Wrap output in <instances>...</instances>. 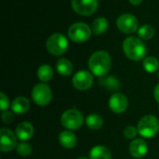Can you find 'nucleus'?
<instances>
[{
  "mask_svg": "<svg viewBox=\"0 0 159 159\" xmlns=\"http://www.w3.org/2000/svg\"><path fill=\"white\" fill-rule=\"evenodd\" d=\"M89 68L98 76L106 75L111 69V57L104 50L94 52L89 60Z\"/></svg>",
  "mask_w": 159,
  "mask_h": 159,
  "instance_id": "f257e3e1",
  "label": "nucleus"
},
{
  "mask_svg": "<svg viewBox=\"0 0 159 159\" xmlns=\"http://www.w3.org/2000/svg\"><path fill=\"white\" fill-rule=\"evenodd\" d=\"M123 50L125 55L132 61H141L146 55V46L138 37L129 36L123 42Z\"/></svg>",
  "mask_w": 159,
  "mask_h": 159,
  "instance_id": "f03ea898",
  "label": "nucleus"
},
{
  "mask_svg": "<svg viewBox=\"0 0 159 159\" xmlns=\"http://www.w3.org/2000/svg\"><path fill=\"white\" fill-rule=\"evenodd\" d=\"M137 129L142 137L147 139L153 138L159 131V121L156 116L147 115L139 121Z\"/></svg>",
  "mask_w": 159,
  "mask_h": 159,
  "instance_id": "7ed1b4c3",
  "label": "nucleus"
},
{
  "mask_svg": "<svg viewBox=\"0 0 159 159\" xmlns=\"http://www.w3.org/2000/svg\"><path fill=\"white\" fill-rule=\"evenodd\" d=\"M68 40L62 34H53L47 41L48 51L54 56H61L65 53L68 48Z\"/></svg>",
  "mask_w": 159,
  "mask_h": 159,
  "instance_id": "20e7f679",
  "label": "nucleus"
},
{
  "mask_svg": "<svg viewBox=\"0 0 159 159\" xmlns=\"http://www.w3.org/2000/svg\"><path fill=\"white\" fill-rule=\"evenodd\" d=\"M61 125L70 130L78 129L84 123V116L82 113L75 109H69L65 111L61 117Z\"/></svg>",
  "mask_w": 159,
  "mask_h": 159,
  "instance_id": "39448f33",
  "label": "nucleus"
},
{
  "mask_svg": "<svg viewBox=\"0 0 159 159\" xmlns=\"http://www.w3.org/2000/svg\"><path fill=\"white\" fill-rule=\"evenodd\" d=\"M91 30L88 24L83 22H76L70 26L68 30L69 38L76 43H82L90 38Z\"/></svg>",
  "mask_w": 159,
  "mask_h": 159,
  "instance_id": "423d86ee",
  "label": "nucleus"
},
{
  "mask_svg": "<svg viewBox=\"0 0 159 159\" xmlns=\"http://www.w3.org/2000/svg\"><path fill=\"white\" fill-rule=\"evenodd\" d=\"M32 98L35 104L39 106H46L48 105L51 99H52V92L50 88L44 84H36L32 91Z\"/></svg>",
  "mask_w": 159,
  "mask_h": 159,
  "instance_id": "0eeeda50",
  "label": "nucleus"
},
{
  "mask_svg": "<svg viewBox=\"0 0 159 159\" xmlns=\"http://www.w3.org/2000/svg\"><path fill=\"white\" fill-rule=\"evenodd\" d=\"M116 25L121 32L125 34H132L138 29L139 21L134 15L125 13L118 17L116 20Z\"/></svg>",
  "mask_w": 159,
  "mask_h": 159,
  "instance_id": "6e6552de",
  "label": "nucleus"
},
{
  "mask_svg": "<svg viewBox=\"0 0 159 159\" xmlns=\"http://www.w3.org/2000/svg\"><path fill=\"white\" fill-rule=\"evenodd\" d=\"M73 9L79 15L89 16L98 8V0H72Z\"/></svg>",
  "mask_w": 159,
  "mask_h": 159,
  "instance_id": "1a4fd4ad",
  "label": "nucleus"
},
{
  "mask_svg": "<svg viewBox=\"0 0 159 159\" xmlns=\"http://www.w3.org/2000/svg\"><path fill=\"white\" fill-rule=\"evenodd\" d=\"M17 136L9 129L3 128L0 130V150L4 153H7L15 149L18 145Z\"/></svg>",
  "mask_w": 159,
  "mask_h": 159,
  "instance_id": "9d476101",
  "label": "nucleus"
},
{
  "mask_svg": "<svg viewBox=\"0 0 159 159\" xmlns=\"http://www.w3.org/2000/svg\"><path fill=\"white\" fill-rule=\"evenodd\" d=\"M73 86L78 90H87L91 88L93 84L92 75L85 70L78 71L72 79Z\"/></svg>",
  "mask_w": 159,
  "mask_h": 159,
  "instance_id": "9b49d317",
  "label": "nucleus"
},
{
  "mask_svg": "<svg viewBox=\"0 0 159 159\" xmlns=\"http://www.w3.org/2000/svg\"><path fill=\"white\" fill-rule=\"evenodd\" d=\"M129 106L128 98L121 93H115L109 100V107L116 114L124 113Z\"/></svg>",
  "mask_w": 159,
  "mask_h": 159,
  "instance_id": "f8f14e48",
  "label": "nucleus"
},
{
  "mask_svg": "<svg viewBox=\"0 0 159 159\" xmlns=\"http://www.w3.org/2000/svg\"><path fill=\"white\" fill-rule=\"evenodd\" d=\"M148 151V146L145 141L142 139H134L129 145L130 155L135 158L143 157Z\"/></svg>",
  "mask_w": 159,
  "mask_h": 159,
  "instance_id": "ddd939ff",
  "label": "nucleus"
},
{
  "mask_svg": "<svg viewBox=\"0 0 159 159\" xmlns=\"http://www.w3.org/2000/svg\"><path fill=\"white\" fill-rule=\"evenodd\" d=\"M34 135V127L29 122H22L19 124L16 128V136L21 141L25 142L30 140Z\"/></svg>",
  "mask_w": 159,
  "mask_h": 159,
  "instance_id": "4468645a",
  "label": "nucleus"
},
{
  "mask_svg": "<svg viewBox=\"0 0 159 159\" xmlns=\"http://www.w3.org/2000/svg\"><path fill=\"white\" fill-rule=\"evenodd\" d=\"M30 108V102L25 97H18L11 103V110L17 115H22L26 113Z\"/></svg>",
  "mask_w": 159,
  "mask_h": 159,
  "instance_id": "2eb2a0df",
  "label": "nucleus"
},
{
  "mask_svg": "<svg viewBox=\"0 0 159 159\" xmlns=\"http://www.w3.org/2000/svg\"><path fill=\"white\" fill-rule=\"evenodd\" d=\"M59 143L67 149L74 148L76 144V137L70 130H63L59 135Z\"/></svg>",
  "mask_w": 159,
  "mask_h": 159,
  "instance_id": "dca6fc26",
  "label": "nucleus"
},
{
  "mask_svg": "<svg viewBox=\"0 0 159 159\" xmlns=\"http://www.w3.org/2000/svg\"><path fill=\"white\" fill-rule=\"evenodd\" d=\"M110 150L102 145L93 147L89 152V159H111Z\"/></svg>",
  "mask_w": 159,
  "mask_h": 159,
  "instance_id": "f3484780",
  "label": "nucleus"
},
{
  "mask_svg": "<svg viewBox=\"0 0 159 159\" xmlns=\"http://www.w3.org/2000/svg\"><path fill=\"white\" fill-rule=\"evenodd\" d=\"M56 67H57L58 73L61 75L62 76H69L73 73V70H74L72 62L69 60L64 59V58H61L57 61Z\"/></svg>",
  "mask_w": 159,
  "mask_h": 159,
  "instance_id": "a211bd4d",
  "label": "nucleus"
},
{
  "mask_svg": "<svg viewBox=\"0 0 159 159\" xmlns=\"http://www.w3.org/2000/svg\"><path fill=\"white\" fill-rule=\"evenodd\" d=\"M86 124L90 129L98 130V129H101L102 127L103 126V119L101 116L97 114H91L87 116Z\"/></svg>",
  "mask_w": 159,
  "mask_h": 159,
  "instance_id": "6ab92c4d",
  "label": "nucleus"
},
{
  "mask_svg": "<svg viewBox=\"0 0 159 159\" xmlns=\"http://www.w3.org/2000/svg\"><path fill=\"white\" fill-rule=\"evenodd\" d=\"M108 20L103 17H99L95 19L92 23V30L95 34H102L108 29Z\"/></svg>",
  "mask_w": 159,
  "mask_h": 159,
  "instance_id": "aec40b11",
  "label": "nucleus"
},
{
  "mask_svg": "<svg viewBox=\"0 0 159 159\" xmlns=\"http://www.w3.org/2000/svg\"><path fill=\"white\" fill-rule=\"evenodd\" d=\"M37 76L42 82H48L53 77V70L49 65L43 64L37 70Z\"/></svg>",
  "mask_w": 159,
  "mask_h": 159,
  "instance_id": "412c9836",
  "label": "nucleus"
},
{
  "mask_svg": "<svg viewBox=\"0 0 159 159\" xmlns=\"http://www.w3.org/2000/svg\"><path fill=\"white\" fill-rule=\"evenodd\" d=\"M143 65L147 73H155L158 70L159 61L155 57H147L143 60Z\"/></svg>",
  "mask_w": 159,
  "mask_h": 159,
  "instance_id": "4be33fe9",
  "label": "nucleus"
},
{
  "mask_svg": "<svg viewBox=\"0 0 159 159\" xmlns=\"http://www.w3.org/2000/svg\"><path fill=\"white\" fill-rule=\"evenodd\" d=\"M100 84L105 88H107L110 90H117L119 89V81L115 76H109L107 78H101Z\"/></svg>",
  "mask_w": 159,
  "mask_h": 159,
  "instance_id": "5701e85b",
  "label": "nucleus"
},
{
  "mask_svg": "<svg viewBox=\"0 0 159 159\" xmlns=\"http://www.w3.org/2000/svg\"><path fill=\"white\" fill-rule=\"evenodd\" d=\"M138 34L139 36L143 39V40H149L151 38L154 37L155 35V29L152 25L149 24H145L143 26H142L139 31H138Z\"/></svg>",
  "mask_w": 159,
  "mask_h": 159,
  "instance_id": "b1692460",
  "label": "nucleus"
},
{
  "mask_svg": "<svg viewBox=\"0 0 159 159\" xmlns=\"http://www.w3.org/2000/svg\"><path fill=\"white\" fill-rule=\"evenodd\" d=\"M16 151L17 153L20 156V157H28L32 154L33 148L29 143H20L17 145L16 147Z\"/></svg>",
  "mask_w": 159,
  "mask_h": 159,
  "instance_id": "393cba45",
  "label": "nucleus"
},
{
  "mask_svg": "<svg viewBox=\"0 0 159 159\" xmlns=\"http://www.w3.org/2000/svg\"><path fill=\"white\" fill-rule=\"evenodd\" d=\"M138 133H139L138 129L135 128V127H133V126H129V127H127L124 129V136L127 139H129V140L135 139V137L137 136Z\"/></svg>",
  "mask_w": 159,
  "mask_h": 159,
  "instance_id": "a878e982",
  "label": "nucleus"
},
{
  "mask_svg": "<svg viewBox=\"0 0 159 159\" xmlns=\"http://www.w3.org/2000/svg\"><path fill=\"white\" fill-rule=\"evenodd\" d=\"M8 106H9L8 97L4 92H1L0 93V110L4 112V111L7 110Z\"/></svg>",
  "mask_w": 159,
  "mask_h": 159,
  "instance_id": "bb28decb",
  "label": "nucleus"
},
{
  "mask_svg": "<svg viewBox=\"0 0 159 159\" xmlns=\"http://www.w3.org/2000/svg\"><path fill=\"white\" fill-rule=\"evenodd\" d=\"M1 118L3 120L4 123L6 124H9L13 121L14 119V116H13V113L11 112H8V111H4L2 113V116H1Z\"/></svg>",
  "mask_w": 159,
  "mask_h": 159,
  "instance_id": "cd10ccee",
  "label": "nucleus"
},
{
  "mask_svg": "<svg viewBox=\"0 0 159 159\" xmlns=\"http://www.w3.org/2000/svg\"><path fill=\"white\" fill-rule=\"evenodd\" d=\"M154 96H155V99L156 101L159 103V84L156 86L155 88V90H154Z\"/></svg>",
  "mask_w": 159,
  "mask_h": 159,
  "instance_id": "c85d7f7f",
  "label": "nucleus"
},
{
  "mask_svg": "<svg viewBox=\"0 0 159 159\" xmlns=\"http://www.w3.org/2000/svg\"><path fill=\"white\" fill-rule=\"evenodd\" d=\"M129 2L134 6H139L143 2V0H129Z\"/></svg>",
  "mask_w": 159,
  "mask_h": 159,
  "instance_id": "c756f323",
  "label": "nucleus"
},
{
  "mask_svg": "<svg viewBox=\"0 0 159 159\" xmlns=\"http://www.w3.org/2000/svg\"><path fill=\"white\" fill-rule=\"evenodd\" d=\"M77 159H89V158H87V157H79V158H77Z\"/></svg>",
  "mask_w": 159,
  "mask_h": 159,
  "instance_id": "7c9ffc66",
  "label": "nucleus"
},
{
  "mask_svg": "<svg viewBox=\"0 0 159 159\" xmlns=\"http://www.w3.org/2000/svg\"><path fill=\"white\" fill-rule=\"evenodd\" d=\"M158 77H159V72H158Z\"/></svg>",
  "mask_w": 159,
  "mask_h": 159,
  "instance_id": "2f4dec72",
  "label": "nucleus"
}]
</instances>
